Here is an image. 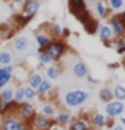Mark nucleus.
I'll return each mask as SVG.
<instances>
[{
	"label": "nucleus",
	"instance_id": "obj_1",
	"mask_svg": "<svg viewBox=\"0 0 125 130\" xmlns=\"http://www.w3.org/2000/svg\"><path fill=\"white\" fill-rule=\"evenodd\" d=\"M89 92L87 90H82V89H71L67 90L62 97V102L63 105L70 108V109H75V108H79L82 106L85 102H89Z\"/></svg>",
	"mask_w": 125,
	"mask_h": 130
},
{
	"label": "nucleus",
	"instance_id": "obj_2",
	"mask_svg": "<svg viewBox=\"0 0 125 130\" xmlns=\"http://www.w3.org/2000/svg\"><path fill=\"white\" fill-rule=\"evenodd\" d=\"M0 130H32L25 122L19 118L17 114L14 113H10L3 116V121H2V125H0Z\"/></svg>",
	"mask_w": 125,
	"mask_h": 130
},
{
	"label": "nucleus",
	"instance_id": "obj_3",
	"mask_svg": "<svg viewBox=\"0 0 125 130\" xmlns=\"http://www.w3.org/2000/svg\"><path fill=\"white\" fill-rule=\"evenodd\" d=\"M44 53L49 54L52 62H57L65 56V53H67V43L63 40H51L49 44L44 48Z\"/></svg>",
	"mask_w": 125,
	"mask_h": 130
},
{
	"label": "nucleus",
	"instance_id": "obj_4",
	"mask_svg": "<svg viewBox=\"0 0 125 130\" xmlns=\"http://www.w3.org/2000/svg\"><path fill=\"white\" fill-rule=\"evenodd\" d=\"M14 114H17L19 118H21V119L25 122V124L30 127L32 121H33V118L37 116V108L32 105V103L24 102V103H21V105L17 106V109H16V113H14Z\"/></svg>",
	"mask_w": 125,
	"mask_h": 130
},
{
	"label": "nucleus",
	"instance_id": "obj_5",
	"mask_svg": "<svg viewBox=\"0 0 125 130\" xmlns=\"http://www.w3.org/2000/svg\"><path fill=\"white\" fill-rule=\"evenodd\" d=\"M125 113V103L123 102H117V100H111L104 105V116L108 119H117L123 116Z\"/></svg>",
	"mask_w": 125,
	"mask_h": 130
},
{
	"label": "nucleus",
	"instance_id": "obj_6",
	"mask_svg": "<svg viewBox=\"0 0 125 130\" xmlns=\"http://www.w3.org/2000/svg\"><path fill=\"white\" fill-rule=\"evenodd\" d=\"M56 127H57V124H56L54 119H48L40 113H37V116L33 118V121H32V124H30L32 130H52Z\"/></svg>",
	"mask_w": 125,
	"mask_h": 130
},
{
	"label": "nucleus",
	"instance_id": "obj_7",
	"mask_svg": "<svg viewBox=\"0 0 125 130\" xmlns=\"http://www.w3.org/2000/svg\"><path fill=\"white\" fill-rule=\"evenodd\" d=\"M106 24L109 25V29L113 30L114 37H125V24L120 19V16H109Z\"/></svg>",
	"mask_w": 125,
	"mask_h": 130
},
{
	"label": "nucleus",
	"instance_id": "obj_8",
	"mask_svg": "<svg viewBox=\"0 0 125 130\" xmlns=\"http://www.w3.org/2000/svg\"><path fill=\"white\" fill-rule=\"evenodd\" d=\"M97 34H98V38L106 44V46H109V43H113L114 40V34H113V30L109 29V25L108 24H98V29H97Z\"/></svg>",
	"mask_w": 125,
	"mask_h": 130
},
{
	"label": "nucleus",
	"instance_id": "obj_9",
	"mask_svg": "<svg viewBox=\"0 0 125 130\" xmlns=\"http://www.w3.org/2000/svg\"><path fill=\"white\" fill-rule=\"evenodd\" d=\"M106 121L108 118L104 116V113H100V111H95V113H92L89 116V124L92 128H97V130H101L106 127Z\"/></svg>",
	"mask_w": 125,
	"mask_h": 130
},
{
	"label": "nucleus",
	"instance_id": "obj_10",
	"mask_svg": "<svg viewBox=\"0 0 125 130\" xmlns=\"http://www.w3.org/2000/svg\"><path fill=\"white\" fill-rule=\"evenodd\" d=\"M38 10H40V2L38 0H25L22 3V10H21V14L22 16H29V18H33Z\"/></svg>",
	"mask_w": 125,
	"mask_h": 130
},
{
	"label": "nucleus",
	"instance_id": "obj_11",
	"mask_svg": "<svg viewBox=\"0 0 125 130\" xmlns=\"http://www.w3.org/2000/svg\"><path fill=\"white\" fill-rule=\"evenodd\" d=\"M29 48H30V41H29L27 37L19 35L13 40V49H14L17 54H25L29 51Z\"/></svg>",
	"mask_w": 125,
	"mask_h": 130
},
{
	"label": "nucleus",
	"instance_id": "obj_12",
	"mask_svg": "<svg viewBox=\"0 0 125 130\" xmlns=\"http://www.w3.org/2000/svg\"><path fill=\"white\" fill-rule=\"evenodd\" d=\"M92 10H94V14L101 19V18H108L109 14V8L104 0H94V3H92Z\"/></svg>",
	"mask_w": 125,
	"mask_h": 130
},
{
	"label": "nucleus",
	"instance_id": "obj_13",
	"mask_svg": "<svg viewBox=\"0 0 125 130\" xmlns=\"http://www.w3.org/2000/svg\"><path fill=\"white\" fill-rule=\"evenodd\" d=\"M14 76V68L13 65H8V67H0V89L8 86L10 81Z\"/></svg>",
	"mask_w": 125,
	"mask_h": 130
},
{
	"label": "nucleus",
	"instance_id": "obj_14",
	"mask_svg": "<svg viewBox=\"0 0 125 130\" xmlns=\"http://www.w3.org/2000/svg\"><path fill=\"white\" fill-rule=\"evenodd\" d=\"M90 124L87 119L82 118H71L70 124H68V130H90Z\"/></svg>",
	"mask_w": 125,
	"mask_h": 130
},
{
	"label": "nucleus",
	"instance_id": "obj_15",
	"mask_svg": "<svg viewBox=\"0 0 125 130\" xmlns=\"http://www.w3.org/2000/svg\"><path fill=\"white\" fill-rule=\"evenodd\" d=\"M56 124L57 127H65V125H68L70 124V121H71V114L68 109H57V114H56Z\"/></svg>",
	"mask_w": 125,
	"mask_h": 130
},
{
	"label": "nucleus",
	"instance_id": "obj_16",
	"mask_svg": "<svg viewBox=\"0 0 125 130\" xmlns=\"http://www.w3.org/2000/svg\"><path fill=\"white\" fill-rule=\"evenodd\" d=\"M43 79H44V75L43 73H40V71H30L29 78H27V86L37 90L38 87H40V84H41Z\"/></svg>",
	"mask_w": 125,
	"mask_h": 130
},
{
	"label": "nucleus",
	"instance_id": "obj_17",
	"mask_svg": "<svg viewBox=\"0 0 125 130\" xmlns=\"http://www.w3.org/2000/svg\"><path fill=\"white\" fill-rule=\"evenodd\" d=\"M68 6H70L71 14H75L76 18L79 16L81 13H84L85 10H87V6H85V2H84V0H68Z\"/></svg>",
	"mask_w": 125,
	"mask_h": 130
},
{
	"label": "nucleus",
	"instance_id": "obj_18",
	"mask_svg": "<svg viewBox=\"0 0 125 130\" xmlns=\"http://www.w3.org/2000/svg\"><path fill=\"white\" fill-rule=\"evenodd\" d=\"M40 114H43L44 118H48V119H54L56 114H57V106L51 102H44L40 108Z\"/></svg>",
	"mask_w": 125,
	"mask_h": 130
},
{
	"label": "nucleus",
	"instance_id": "obj_19",
	"mask_svg": "<svg viewBox=\"0 0 125 130\" xmlns=\"http://www.w3.org/2000/svg\"><path fill=\"white\" fill-rule=\"evenodd\" d=\"M0 102H5V103H11L14 102V86H5L0 89Z\"/></svg>",
	"mask_w": 125,
	"mask_h": 130
},
{
	"label": "nucleus",
	"instance_id": "obj_20",
	"mask_svg": "<svg viewBox=\"0 0 125 130\" xmlns=\"http://www.w3.org/2000/svg\"><path fill=\"white\" fill-rule=\"evenodd\" d=\"M71 71H73V75L76 76V78H87V75H89V68H87V65H85L84 62H76L75 65H73V68H71Z\"/></svg>",
	"mask_w": 125,
	"mask_h": 130
},
{
	"label": "nucleus",
	"instance_id": "obj_21",
	"mask_svg": "<svg viewBox=\"0 0 125 130\" xmlns=\"http://www.w3.org/2000/svg\"><path fill=\"white\" fill-rule=\"evenodd\" d=\"M59 76H60V68H59L57 65L51 63V65L46 67V70H44V78H46V79L56 81V79H59Z\"/></svg>",
	"mask_w": 125,
	"mask_h": 130
},
{
	"label": "nucleus",
	"instance_id": "obj_22",
	"mask_svg": "<svg viewBox=\"0 0 125 130\" xmlns=\"http://www.w3.org/2000/svg\"><path fill=\"white\" fill-rule=\"evenodd\" d=\"M51 40H52V38H51L48 34H43V32H37V30H35V41H37L38 49H44V48L49 44Z\"/></svg>",
	"mask_w": 125,
	"mask_h": 130
},
{
	"label": "nucleus",
	"instance_id": "obj_23",
	"mask_svg": "<svg viewBox=\"0 0 125 130\" xmlns=\"http://www.w3.org/2000/svg\"><path fill=\"white\" fill-rule=\"evenodd\" d=\"M52 89H54V86H52V83L49 81V79H44L41 81V84H40V87L37 89V95H40V97H46L48 94H51L52 92Z\"/></svg>",
	"mask_w": 125,
	"mask_h": 130
},
{
	"label": "nucleus",
	"instance_id": "obj_24",
	"mask_svg": "<svg viewBox=\"0 0 125 130\" xmlns=\"http://www.w3.org/2000/svg\"><path fill=\"white\" fill-rule=\"evenodd\" d=\"M14 102L17 105L25 102V84L17 83V86L14 87Z\"/></svg>",
	"mask_w": 125,
	"mask_h": 130
},
{
	"label": "nucleus",
	"instance_id": "obj_25",
	"mask_svg": "<svg viewBox=\"0 0 125 130\" xmlns=\"http://www.w3.org/2000/svg\"><path fill=\"white\" fill-rule=\"evenodd\" d=\"M13 62H14V57H13L11 51H0V67H8V65H13Z\"/></svg>",
	"mask_w": 125,
	"mask_h": 130
},
{
	"label": "nucleus",
	"instance_id": "obj_26",
	"mask_svg": "<svg viewBox=\"0 0 125 130\" xmlns=\"http://www.w3.org/2000/svg\"><path fill=\"white\" fill-rule=\"evenodd\" d=\"M111 90H113V99L114 100L125 102V86H122V84H116Z\"/></svg>",
	"mask_w": 125,
	"mask_h": 130
},
{
	"label": "nucleus",
	"instance_id": "obj_27",
	"mask_svg": "<svg viewBox=\"0 0 125 130\" xmlns=\"http://www.w3.org/2000/svg\"><path fill=\"white\" fill-rule=\"evenodd\" d=\"M38 63H40V67H48L54 62H52L48 53H44V49H38Z\"/></svg>",
	"mask_w": 125,
	"mask_h": 130
},
{
	"label": "nucleus",
	"instance_id": "obj_28",
	"mask_svg": "<svg viewBox=\"0 0 125 130\" xmlns=\"http://www.w3.org/2000/svg\"><path fill=\"white\" fill-rule=\"evenodd\" d=\"M49 37L52 40H62V25L51 24L49 25Z\"/></svg>",
	"mask_w": 125,
	"mask_h": 130
},
{
	"label": "nucleus",
	"instance_id": "obj_29",
	"mask_svg": "<svg viewBox=\"0 0 125 130\" xmlns=\"http://www.w3.org/2000/svg\"><path fill=\"white\" fill-rule=\"evenodd\" d=\"M98 99H100L101 102H104V103L114 100V99H113V90H111L109 87H101L100 92H98Z\"/></svg>",
	"mask_w": 125,
	"mask_h": 130
},
{
	"label": "nucleus",
	"instance_id": "obj_30",
	"mask_svg": "<svg viewBox=\"0 0 125 130\" xmlns=\"http://www.w3.org/2000/svg\"><path fill=\"white\" fill-rule=\"evenodd\" d=\"M109 11H120L123 8V0H106Z\"/></svg>",
	"mask_w": 125,
	"mask_h": 130
},
{
	"label": "nucleus",
	"instance_id": "obj_31",
	"mask_svg": "<svg viewBox=\"0 0 125 130\" xmlns=\"http://www.w3.org/2000/svg\"><path fill=\"white\" fill-rule=\"evenodd\" d=\"M35 99H37V90L32 89V87H29L27 84H25V102H27V103H32Z\"/></svg>",
	"mask_w": 125,
	"mask_h": 130
},
{
	"label": "nucleus",
	"instance_id": "obj_32",
	"mask_svg": "<svg viewBox=\"0 0 125 130\" xmlns=\"http://www.w3.org/2000/svg\"><path fill=\"white\" fill-rule=\"evenodd\" d=\"M113 44L117 48H120V46H125V37H116L114 40H113Z\"/></svg>",
	"mask_w": 125,
	"mask_h": 130
},
{
	"label": "nucleus",
	"instance_id": "obj_33",
	"mask_svg": "<svg viewBox=\"0 0 125 130\" xmlns=\"http://www.w3.org/2000/svg\"><path fill=\"white\" fill-rule=\"evenodd\" d=\"M67 37H70V29H62V38H67Z\"/></svg>",
	"mask_w": 125,
	"mask_h": 130
},
{
	"label": "nucleus",
	"instance_id": "obj_34",
	"mask_svg": "<svg viewBox=\"0 0 125 130\" xmlns=\"http://www.w3.org/2000/svg\"><path fill=\"white\" fill-rule=\"evenodd\" d=\"M109 130H125V127H123V125H120V124H114Z\"/></svg>",
	"mask_w": 125,
	"mask_h": 130
},
{
	"label": "nucleus",
	"instance_id": "obj_35",
	"mask_svg": "<svg viewBox=\"0 0 125 130\" xmlns=\"http://www.w3.org/2000/svg\"><path fill=\"white\" fill-rule=\"evenodd\" d=\"M87 81H89V83H90V84H97V83H98V81H97V79H94V78H92V76H90V73H89V75H87Z\"/></svg>",
	"mask_w": 125,
	"mask_h": 130
},
{
	"label": "nucleus",
	"instance_id": "obj_36",
	"mask_svg": "<svg viewBox=\"0 0 125 130\" xmlns=\"http://www.w3.org/2000/svg\"><path fill=\"white\" fill-rule=\"evenodd\" d=\"M117 54H125V46H120V48H117Z\"/></svg>",
	"mask_w": 125,
	"mask_h": 130
},
{
	"label": "nucleus",
	"instance_id": "obj_37",
	"mask_svg": "<svg viewBox=\"0 0 125 130\" xmlns=\"http://www.w3.org/2000/svg\"><path fill=\"white\" fill-rule=\"evenodd\" d=\"M119 121H120V125H123V127H125V116H120Z\"/></svg>",
	"mask_w": 125,
	"mask_h": 130
},
{
	"label": "nucleus",
	"instance_id": "obj_38",
	"mask_svg": "<svg viewBox=\"0 0 125 130\" xmlns=\"http://www.w3.org/2000/svg\"><path fill=\"white\" fill-rule=\"evenodd\" d=\"M25 0H13V3H24Z\"/></svg>",
	"mask_w": 125,
	"mask_h": 130
},
{
	"label": "nucleus",
	"instance_id": "obj_39",
	"mask_svg": "<svg viewBox=\"0 0 125 130\" xmlns=\"http://www.w3.org/2000/svg\"><path fill=\"white\" fill-rule=\"evenodd\" d=\"M120 19H122V21H123V24H125V11H123L122 14H120Z\"/></svg>",
	"mask_w": 125,
	"mask_h": 130
},
{
	"label": "nucleus",
	"instance_id": "obj_40",
	"mask_svg": "<svg viewBox=\"0 0 125 130\" xmlns=\"http://www.w3.org/2000/svg\"><path fill=\"white\" fill-rule=\"evenodd\" d=\"M2 121H3V116L0 114V125H2Z\"/></svg>",
	"mask_w": 125,
	"mask_h": 130
},
{
	"label": "nucleus",
	"instance_id": "obj_41",
	"mask_svg": "<svg viewBox=\"0 0 125 130\" xmlns=\"http://www.w3.org/2000/svg\"><path fill=\"white\" fill-rule=\"evenodd\" d=\"M84 2H92V0H84Z\"/></svg>",
	"mask_w": 125,
	"mask_h": 130
},
{
	"label": "nucleus",
	"instance_id": "obj_42",
	"mask_svg": "<svg viewBox=\"0 0 125 130\" xmlns=\"http://www.w3.org/2000/svg\"><path fill=\"white\" fill-rule=\"evenodd\" d=\"M90 130H97V128H90Z\"/></svg>",
	"mask_w": 125,
	"mask_h": 130
},
{
	"label": "nucleus",
	"instance_id": "obj_43",
	"mask_svg": "<svg viewBox=\"0 0 125 130\" xmlns=\"http://www.w3.org/2000/svg\"><path fill=\"white\" fill-rule=\"evenodd\" d=\"M38 2H41V0H38Z\"/></svg>",
	"mask_w": 125,
	"mask_h": 130
}]
</instances>
